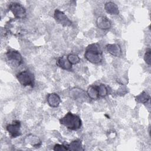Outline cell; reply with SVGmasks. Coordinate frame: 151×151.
Returning a JSON list of instances; mask_svg holds the SVG:
<instances>
[{"label": "cell", "instance_id": "cell-6", "mask_svg": "<svg viewBox=\"0 0 151 151\" xmlns=\"http://www.w3.org/2000/svg\"><path fill=\"white\" fill-rule=\"evenodd\" d=\"M6 129L8 132L11 138H16L21 135V122L19 120H14L12 123L8 124L6 126Z\"/></svg>", "mask_w": 151, "mask_h": 151}, {"label": "cell", "instance_id": "cell-12", "mask_svg": "<svg viewBox=\"0 0 151 151\" xmlns=\"http://www.w3.org/2000/svg\"><path fill=\"white\" fill-rule=\"evenodd\" d=\"M104 9L110 15H118L119 10L118 6L113 2H107L104 4Z\"/></svg>", "mask_w": 151, "mask_h": 151}, {"label": "cell", "instance_id": "cell-2", "mask_svg": "<svg viewBox=\"0 0 151 151\" xmlns=\"http://www.w3.org/2000/svg\"><path fill=\"white\" fill-rule=\"evenodd\" d=\"M61 124L71 130H77L82 126V121L79 116L69 111L59 120Z\"/></svg>", "mask_w": 151, "mask_h": 151}, {"label": "cell", "instance_id": "cell-3", "mask_svg": "<svg viewBox=\"0 0 151 151\" xmlns=\"http://www.w3.org/2000/svg\"><path fill=\"white\" fill-rule=\"evenodd\" d=\"M16 77L22 86L34 87L35 84L34 76L29 70H25L19 72L17 74Z\"/></svg>", "mask_w": 151, "mask_h": 151}, {"label": "cell", "instance_id": "cell-18", "mask_svg": "<svg viewBox=\"0 0 151 151\" xmlns=\"http://www.w3.org/2000/svg\"><path fill=\"white\" fill-rule=\"evenodd\" d=\"M28 142L34 147H39L41 145V141L40 139L35 136H29L27 137Z\"/></svg>", "mask_w": 151, "mask_h": 151}, {"label": "cell", "instance_id": "cell-17", "mask_svg": "<svg viewBox=\"0 0 151 151\" xmlns=\"http://www.w3.org/2000/svg\"><path fill=\"white\" fill-rule=\"evenodd\" d=\"M97 89L100 98L104 97L109 94V88L105 84H100L97 85Z\"/></svg>", "mask_w": 151, "mask_h": 151}, {"label": "cell", "instance_id": "cell-20", "mask_svg": "<svg viewBox=\"0 0 151 151\" xmlns=\"http://www.w3.org/2000/svg\"><path fill=\"white\" fill-rule=\"evenodd\" d=\"M144 60L145 63L149 65L151 63V50L149 48H147L144 55Z\"/></svg>", "mask_w": 151, "mask_h": 151}, {"label": "cell", "instance_id": "cell-10", "mask_svg": "<svg viewBox=\"0 0 151 151\" xmlns=\"http://www.w3.org/2000/svg\"><path fill=\"white\" fill-rule=\"evenodd\" d=\"M106 49L109 53L115 57L120 56L122 52L120 46L117 44H108L106 46Z\"/></svg>", "mask_w": 151, "mask_h": 151}, {"label": "cell", "instance_id": "cell-19", "mask_svg": "<svg viewBox=\"0 0 151 151\" xmlns=\"http://www.w3.org/2000/svg\"><path fill=\"white\" fill-rule=\"evenodd\" d=\"M67 58L68 61L72 64H77L80 62V58L78 55L74 54H70L67 55Z\"/></svg>", "mask_w": 151, "mask_h": 151}, {"label": "cell", "instance_id": "cell-1", "mask_svg": "<svg viewBox=\"0 0 151 151\" xmlns=\"http://www.w3.org/2000/svg\"><path fill=\"white\" fill-rule=\"evenodd\" d=\"M84 55L87 61L94 64L101 63L103 60V51L98 43L88 45L86 47Z\"/></svg>", "mask_w": 151, "mask_h": 151}, {"label": "cell", "instance_id": "cell-16", "mask_svg": "<svg viewBox=\"0 0 151 151\" xmlns=\"http://www.w3.org/2000/svg\"><path fill=\"white\" fill-rule=\"evenodd\" d=\"M149 99H150L149 94L145 91H143L140 94H139L135 97L136 101L139 103L145 104V103H147V101L149 100Z\"/></svg>", "mask_w": 151, "mask_h": 151}, {"label": "cell", "instance_id": "cell-14", "mask_svg": "<svg viewBox=\"0 0 151 151\" xmlns=\"http://www.w3.org/2000/svg\"><path fill=\"white\" fill-rule=\"evenodd\" d=\"M67 146L68 150H84L81 140L80 139H76L71 142L70 143L67 144Z\"/></svg>", "mask_w": 151, "mask_h": 151}, {"label": "cell", "instance_id": "cell-11", "mask_svg": "<svg viewBox=\"0 0 151 151\" xmlns=\"http://www.w3.org/2000/svg\"><path fill=\"white\" fill-rule=\"evenodd\" d=\"M47 101L49 106L52 107H58L61 101L60 96L56 93L48 94L47 97Z\"/></svg>", "mask_w": 151, "mask_h": 151}, {"label": "cell", "instance_id": "cell-5", "mask_svg": "<svg viewBox=\"0 0 151 151\" xmlns=\"http://www.w3.org/2000/svg\"><path fill=\"white\" fill-rule=\"evenodd\" d=\"M5 55L8 61L14 66H19L23 63L22 57L18 51L9 50L7 51Z\"/></svg>", "mask_w": 151, "mask_h": 151}, {"label": "cell", "instance_id": "cell-13", "mask_svg": "<svg viewBox=\"0 0 151 151\" xmlns=\"http://www.w3.org/2000/svg\"><path fill=\"white\" fill-rule=\"evenodd\" d=\"M70 95L74 100H81L86 99V92L84 90L77 88L72 89V90L70 91Z\"/></svg>", "mask_w": 151, "mask_h": 151}, {"label": "cell", "instance_id": "cell-7", "mask_svg": "<svg viewBox=\"0 0 151 151\" xmlns=\"http://www.w3.org/2000/svg\"><path fill=\"white\" fill-rule=\"evenodd\" d=\"M54 16L57 22L64 27H70L72 24V22L66 16V15L63 11L58 9L55 10Z\"/></svg>", "mask_w": 151, "mask_h": 151}, {"label": "cell", "instance_id": "cell-15", "mask_svg": "<svg viewBox=\"0 0 151 151\" xmlns=\"http://www.w3.org/2000/svg\"><path fill=\"white\" fill-rule=\"evenodd\" d=\"M87 94L88 97L92 100L99 99V95L97 89V85H91L90 86L87 90Z\"/></svg>", "mask_w": 151, "mask_h": 151}, {"label": "cell", "instance_id": "cell-8", "mask_svg": "<svg viewBox=\"0 0 151 151\" xmlns=\"http://www.w3.org/2000/svg\"><path fill=\"white\" fill-rule=\"evenodd\" d=\"M96 24L99 28L103 30H107L111 28V24L110 21L104 16H100L96 20Z\"/></svg>", "mask_w": 151, "mask_h": 151}, {"label": "cell", "instance_id": "cell-9", "mask_svg": "<svg viewBox=\"0 0 151 151\" xmlns=\"http://www.w3.org/2000/svg\"><path fill=\"white\" fill-rule=\"evenodd\" d=\"M56 64L57 66L63 70L67 71L72 70V64L68 61L67 56L65 55H63L58 58L56 61Z\"/></svg>", "mask_w": 151, "mask_h": 151}, {"label": "cell", "instance_id": "cell-4", "mask_svg": "<svg viewBox=\"0 0 151 151\" xmlns=\"http://www.w3.org/2000/svg\"><path fill=\"white\" fill-rule=\"evenodd\" d=\"M9 9L13 14L14 17L17 19H24L26 17V10L20 4L15 2L10 3Z\"/></svg>", "mask_w": 151, "mask_h": 151}, {"label": "cell", "instance_id": "cell-21", "mask_svg": "<svg viewBox=\"0 0 151 151\" xmlns=\"http://www.w3.org/2000/svg\"><path fill=\"white\" fill-rule=\"evenodd\" d=\"M54 150H68V148L67 145H60V144H56L53 148Z\"/></svg>", "mask_w": 151, "mask_h": 151}]
</instances>
